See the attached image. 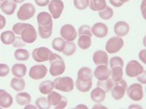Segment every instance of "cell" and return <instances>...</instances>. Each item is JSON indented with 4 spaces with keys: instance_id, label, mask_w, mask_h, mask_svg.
I'll return each mask as SVG.
<instances>
[{
    "instance_id": "obj_3",
    "label": "cell",
    "mask_w": 146,
    "mask_h": 109,
    "mask_svg": "<svg viewBox=\"0 0 146 109\" xmlns=\"http://www.w3.org/2000/svg\"><path fill=\"white\" fill-rule=\"evenodd\" d=\"M48 100L50 106H54L56 109L65 108L67 106V100L62 95L58 94L56 92L52 91L50 94H48Z\"/></svg>"
},
{
    "instance_id": "obj_42",
    "label": "cell",
    "mask_w": 146,
    "mask_h": 109,
    "mask_svg": "<svg viewBox=\"0 0 146 109\" xmlns=\"http://www.w3.org/2000/svg\"><path fill=\"white\" fill-rule=\"evenodd\" d=\"M78 35L80 36H83V35H86V36H92V32H91V28L88 25H83L78 28Z\"/></svg>"
},
{
    "instance_id": "obj_56",
    "label": "cell",
    "mask_w": 146,
    "mask_h": 109,
    "mask_svg": "<svg viewBox=\"0 0 146 109\" xmlns=\"http://www.w3.org/2000/svg\"><path fill=\"white\" fill-rule=\"evenodd\" d=\"M5 0H0V7H1V5H2V4L4 2H5Z\"/></svg>"
},
{
    "instance_id": "obj_49",
    "label": "cell",
    "mask_w": 146,
    "mask_h": 109,
    "mask_svg": "<svg viewBox=\"0 0 146 109\" xmlns=\"http://www.w3.org/2000/svg\"><path fill=\"white\" fill-rule=\"evenodd\" d=\"M6 26V19L2 15H0V30L3 29Z\"/></svg>"
},
{
    "instance_id": "obj_4",
    "label": "cell",
    "mask_w": 146,
    "mask_h": 109,
    "mask_svg": "<svg viewBox=\"0 0 146 109\" xmlns=\"http://www.w3.org/2000/svg\"><path fill=\"white\" fill-rule=\"evenodd\" d=\"M123 45H124V41L123 39L117 36H113L109 39L107 41L105 50L107 53L110 54H114V53H118L123 48Z\"/></svg>"
},
{
    "instance_id": "obj_28",
    "label": "cell",
    "mask_w": 146,
    "mask_h": 109,
    "mask_svg": "<svg viewBox=\"0 0 146 109\" xmlns=\"http://www.w3.org/2000/svg\"><path fill=\"white\" fill-rule=\"evenodd\" d=\"M15 100L19 106H24L31 102L32 97L27 93H20L15 95Z\"/></svg>"
},
{
    "instance_id": "obj_8",
    "label": "cell",
    "mask_w": 146,
    "mask_h": 109,
    "mask_svg": "<svg viewBox=\"0 0 146 109\" xmlns=\"http://www.w3.org/2000/svg\"><path fill=\"white\" fill-rule=\"evenodd\" d=\"M129 98L134 101H140L143 98V88L140 84L135 83L126 89Z\"/></svg>"
},
{
    "instance_id": "obj_25",
    "label": "cell",
    "mask_w": 146,
    "mask_h": 109,
    "mask_svg": "<svg viewBox=\"0 0 146 109\" xmlns=\"http://www.w3.org/2000/svg\"><path fill=\"white\" fill-rule=\"evenodd\" d=\"M0 39L2 43L5 45H10L13 44L15 39V33L12 31H6L1 33Z\"/></svg>"
},
{
    "instance_id": "obj_50",
    "label": "cell",
    "mask_w": 146,
    "mask_h": 109,
    "mask_svg": "<svg viewBox=\"0 0 146 109\" xmlns=\"http://www.w3.org/2000/svg\"><path fill=\"white\" fill-rule=\"evenodd\" d=\"M75 108H87L86 106H84L83 104H80V105H78V106H76Z\"/></svg>"
},
{
    "instance_id": "obj_38",
    "label": "cell",
    "mask_w": 146,
    "mask_h": 109,
    "mask_svg": "<svg viewBox=\"0 0 146 109\" xmlns=\"http://www.w3.org/2000/svg\"><path fill=\"white\" fill-rule=\"evenodd\" d=\"M36 107L39 109H49L50 108V105L48 102V99L45 97H40L35 101Z\"/></svg>"
},
{
    "instance_id": "obj_15",
    "label": "cell",
    "mask_w": 146,
    "mask_h": 109,
    "mask_svg": "<svg viewBox=\"0 0 146 109\" xmlns=\"http://www.w3.org/2000/svg\"><path fill=\"white\" fill-rule=\"evenodd\" d=\"M95 78L97 79L99 81L105 80L110 76L111 75V70H110L108 66L105 65H100L97 66L94 73Z\"/></svg>"
},
{
    "instance_id": "obj_1",
    "label": "cell",
    "mask_w": 146,
    "mask_h": 109,
    "mask_svg": "<svg viewBox=\"0 0 146 109\" xmlns=\"http://www.w3.org/2000/svg\"><path fill=\"white\" fill-rule=\"evenodd\" d=\"M48 61L50 62V64L49 72L51 76H58L64 73L66 70V65L63 58L60 55L56 53H52Z\"/></svg>"
},
{
    "instance_id": "obj_44",
    "label": "cell",
    "mask_w": 146,
    "mask_h": 109,
    "mask_svg": "<svg viewBox=\"0 0 146 109\" xmlns=\"http://www.w3.org/2000/svg\"><path fill=\"white\" fill-rule=\"evenodd\" d=\"M13 45L15 47H23L25 45V42H23L22 41L21 38H19V37L16 38L15 37V41L13 42Z\"/></svg>"
},
{
    "instance_id": "obj_16",
    "label": "cell",
    "mask_w": 146,
    "mask_h": 109,
    "mask_svg": "<svg viewBox=\"0 0 146 109\" xmlns=\"http://www.w3.org/2000/svg\"><path fill=\"white\" fill-rule=\"evenodd\" d=\"M129 25L125 21H118L114 26V33L119 37L126 36L129 32Z\"/></svg>"
},
{
    "instance_id": "obj_27",
    "label": "cell",
    "mask_w": 146,
    "mask_h": 109,
    "mask_svg": "<svg viewBox=\"0 0 146 109\" xmlns=\"http://www.w3.org/2000/svg\"><path fill=\"white\" fill-rule=\"evenodd\" d=\"M10 87L14 90L17 91V92H21L25 89L26 82L21 77L15 76V78L12 79L11 81H10Z\"/></svg>"
},
{
    "instance_id": "obj_51",
    "label": "cell",
    "mask_w": 146,
    "mask_h": 109,
    "mask_svg": "<svg viewBox=\"0 0 146 109\" xmlns=\"http://www.w3.org/2000/svg\"><path fill=\"white\" fill-rule=\"evenodd\" d=\"M107 108L106 107H105V106H99L98 104L97 105H96V106H94L93 108Z\"/></svg>"
},
{
    "instance_id": "obj_33",
    "label": "cell",
    "mask_w": 146,
    "mask_h": 109,
    "mask_svg": "<svg viewBox=\"0 0 146 109\" xmlns=\"http://www.w3.org/2000/svg\"><path fill=\"white\" fill-rule=\"evenodd\" d=\"M113 84H114V81L112 80V79L108 78V79L105 80L99 81L97 84H96V86H97V87H100L102 89H103L105 93H108V92L111 90Z\"/></svg>"
},
{
    "instance_id": "obj_35",
    "label": "cell",
    "mask_w": 146,
    "mask_h": 109,
    "mask_svg": "<svg viewBox=\"0 0 146 109\" xmlns=\"http://www.w3.org/2000/svg\"><path fill=\"white\" fill-rule=\"evenodd\" d=\"M77 47L73 41H66V45H65V47L64 49L63 53L66 56H72V54H75L76 52Z\"/></svg>"
},
{
    "instance_id": "obj_39",
    "label": "cell",
    "mask_w": 146,
    "mask_h": 109,
    "mask_svg": "<svg viewBox=\"0 0 146 109\" xmlns=\"http://www.w3.org/2000/svg\"><path fill=\"white\" fill-rule=\"evenodd\" d=\"M31 24L29 23H15V25L13 26V32L17 35H19L20 36L21 33L23 32V30L25 29L27 27L30 26Z\"/></svg>"
},
{
    "instance_id": "obj_47",
    "label": "cell",
    "mask_w": 146,
    "mask_h": 109,
    "mask_svg": "<svg viewBox=\"0 0 146 109\" xmlns=\"http://www.w3.org/2000/svg\"><path fill=\"white\" fill-rule=\"evenodd\" d=\"M146 50H142L139 53V58L143 61V63H145V58H146Z\"/></svg>"
},
{
    "instance_id": "obj_12",
    "label": "cell",
    "mask_w": 146,
    "mask_h": 109,
    "mask_svg": "<svg viewBox=\"0 0 146 109\" xmlns=\"http://www.w3.org/2000/svg\"><path fill=\"white\" fill-rule=\"evenodd\" d=\"M48 73V68L42 64H38L33 66L30 68L29 77L34 80H40L45 77Z\"/></svg>"
},
{
    "instance_id": "obj_52",
    "label": "cell",
    "mask_w": 146,
    "mask_h": 109,
    "mask_svg": "<svg viewBox=\"0 0 146 109\" xmlns=\"http://www.w3.org/2000/svg\"><path fill=\"white\" fill-rule=\"evenodd\" d=\"M36 106H32V105H27L25 107V108H36Z\"/></svg>"
},
{
    "instance_id": "obj_22",
    "label": "cell",
    "mask_w": 146,
    "mask_h": 109,
    "mask_svg": "<svg viewBox=\"0 0 146 109\" xmlns=\"http://www.w3.org/2000/svg\"><path fill=\"white\" fill-rule=\"evenodd\" d=\"M92 78H93V72L90 68L83 67L78 71V79L82 80V81H92Z\"/></svg>"
},
{
    "instance_id": "obj_32",
    "label": "cell",
    "mask_w": 146,
    "mask_h": 109,
    "mask_svg": "<svg viewBox=\"0 0 146 109\" xmlns=\"http://www.w3.org/2000/svg\"><path fill=\"white\" fill-rule=\"evenodd\" d=\"M14 57L17 60L27 61L29 58L30 54L28 50L25 49H17L14 53Z\"/></svg>"
},
{
    "instance_id": "obj_5",
    "label": "cell",
    "mask_w": 146,
    "mask_h": 109,
    "mask_svg": "<svg viewBox=\"0 0 146 109\" xmlns=\"http://www.w3.org/2000/svg\"><path fill=\"white\" fill-rule=\"evenodd\" d=\"M36 9L32 3H25L21 5L17 13V17L21 20H29L35 15Z\"/></svg>"
},
{
    "instance_id": "obj_54",
    "label": "cell",
    "mask_w": 146,
    "mask_h": 109,
    "mask_svg": "<svg viewBox=\"0 0 146 109\" xmlns=\"http://www.w3.org/2000/svg\"><path fill=\"white\" fill-rule=\"evenodd\" d=\"M119 1L121 2H122V3H123V4H124V3H126V2H129V0H119Z\"/></svg>"
},
{
    "instance_id": "obj_13",
    "label": "cell",
    "mask_w": 146,
    "mask_h": 109,
    "mask_svg": "<svg viewBox=\"0 0 146 109\" xmlns=\"http://www.w3.org/2000/svg\"><path fill=\"white\" fill-rule=\"evenodd\" d=\"M20 36L22 41L27 44L34 43L37 38V33H36V30L32 25L23 30L21 33Z\"/></svg>"
},
{
    "instance_id": "obj_19",
    "label": "cell",
    "mask_w": 146,
    "mask_h": 109,
    "mask_svg": "<svg viewBox=\"0 0 146 109\" xmlns=\"http://www.w3.org/2000/svg\"><path fill=\"white\" fill-rule=\"evenodd\" d=\"M106 98V93L100 87H96L91 91V98L92 100L97 103L103 102Z\"/></svg>"
},
{
    "instance_id": "obj_45",
    "label": "cell",
    "mask_w": 146,
    "mask_h": 109,
    "mask_svg": "<svg viewBox=\"0 0 146 109\" xmlns=\"http://www.w3.org/2000/svg\"><path fill=\"white\" fill-rule=\"evenodd\" d=\"M145 75H146V72H145V71H144L143 73H142L141 74H139V76H137V77L138 81L143 84H146V79H145L146 76Z\"/></svg>"
},
{
    "instance_id": "obj_23",
    "label": "cell",
    "mask_w": 146,
    "mask_h": 109,
    "mask_svg": "<svg viewBox=\"0 0 146 109\" xmlns=\"http://www.w3.org/2000/svg\"><path fill=\"white\" fill-rule=\"evenodd\" d=\"M27 66L22 63H15L12 66V74L16 77H24L27 74Z\"/></svg>"
},
{
    "instance_id": "obj_48",
    "label": "cell",
    "mask_w": 146,
    "mask_h": 109,
    "mask_svg": "<svg viewBox=\"0 0 146 109\" xmlns=\"http://www.w3.org/2000/svg\"><path fill=\"white\" fill-rule=\"evenodd\" d=\"M109 2L113 6L115 7H120L123 5L122 2H120L119 0H109Z\"/></svg>"
},
{
    "instance_id": "obj_26",
    "label": "cell",
    "mask_w": 146,
    "mask_h": 109,
    "mask_svg": "<svg viewBox=\"0 0 146 109\" xmlns=\"http://www.w3.org/2000/svg\"><path fill=\"white\" fill-rule=\"evenodd\" d=\"M53 89H54V82L50 80L42 81L39 85V91L43 95L50 94Z\"/></svg>"
},
{
    "instance_id": "obj_34",
    "label": "cell",
    "mask_w": 146,
    "mask_h": 109,
    "mask_svg": "<svg viewBox=\"0 0 146 109\" xmlns=\"http://www.w3.org/2000/svg\"><path fill=\"white\" fill-rule=\"evenodd\" d=\"M65 45H66V41L63 39L62 38L60 37H57L55 38L52 41V47L55 50H56L57 52L59 53H62L65 47Z\"/></svg>"
},
{
    "instance_id": "obj_17",
    "label": "cell",
    "mask_w": 146,
    "mask_h": 109,
    "mask_svg": "<svg viewBox=\"0 0 146 109\" xmlns=\"http://www.w3.org/2000/svg\"><path fill=\"white\" fill-rule=\"evenodd\" d=\"M108 54L105 51L103 50H97L93 54L94 63L96 66L100 65H105L108 66L109 59H108Z\"/></svg>"
},
{
    "instance_id": "obj_11",
    "label": "cell",
    "mask_w": 146,
    "mask_h": 109,
    "mask_svg": "<svg viewBox=\"0 0 146 109\" xmlns=\"http://www.w3.org/2000/svg\"><path fill=\"white\" fill-rule=\"evenodd\" d=\"M60 35L64 41H73L77 38L78 33L75 27L71 24H65L61 28Z\"/></svg>"
},
{
    "instance_id": "obj_37",
    "label": "cell",
    "mask_w": 146,
    "mask_h": 109,
    "mask_svg": "<svg viewBox=\"0 0 146 109\" xmlns=\"http://www.w3.org/2000/svg\"><path fill=\"white\" fill-rule=\"evenodd\" d=\"M114 15V12L111 7L107 6L105 9L99 11V16L105 20H108L111 19Z\"/></svg>"
},
{
    "instance_id": "obj_40",
    "label": "cell",
    "mask_w": 146,
    "mask_h": 109,
    "mask_svg": "<svg viewBox=\"0 0 146 109\" xmlns=\"http://www.w3.org/2000/svg\"><path fill=\"white\" fill-rule=\"evenodd\" d=\"M73 4L75 8L80 10H84L88 7V0H73Z\"/></svg>"
},
{
    "instance_id": "obj_36",
    "label": "cell",
    "mask_w": 146,
    "mask_h": 109,
    "mask_svg": "<svg viewBox=\"0 0 146 109\" xmlns=\"http://www.w3.org/2000/svg\"><path fill=\"white\" fill-rule=\"evenodd\" d=\"M123 68L120 66H116L111 68V75L112 80L114 82L121 80L123 77Z\"/></svg>"
},
{
    "instance_id": "obj_20",
    "label": "cell",
    "mask_w": 146,
    "mask_h": 109,
    "mask_svg": "<svg viewBox=\"0 0 146 109\" xmlns=\"http://www.w3.org/2000/svg\"><path fill=\"white\" fill-rule=\"evenodd\" d=\"M16 7V3H15L13 0H5L2 4L0 8L5 14L7 15H11L14 13Z\"/></svg>"
},
{
    "instance_id": "obj_24",
    "label": "cell",
    "mask_w": 146,
    "mask_h": 109,
    "mask_svg": "<svg viewBox=\"0 0 146 109\" xmlns=\"http://www.w3.org/2000/svg\"><path fill=\"white\" fill-rule=\"evenodd\" d=\"M53 32V23L47 26H38V33L40 38L43 39H49L52 35Z\"/></svg>"
},
{
    "instance_id": "obj_43",
    "label": "cell",
    "mask_w": 146,
    "mask_h": 109,
    "mask_svg": "<svg viewBox=\"0 0 146 109\" xmlns=\"http://www.w3.org/2000/svg\"><path fill=\"white\" fill-rule=\"evenodd\" d=\"M10 73V68L5 63H0V77L7 76Z\"/></svg>"
},
{
    "instance_id": "obj_30",
    "label": "cell",
    "mask_w": 146,
    "mask_h": 109,
    "mask_svg": "<svg viewBox=\"0 0 146 109\" xmlns=\"http://www.w3.org/2000/svg\"><path fill=\"white\" fill-rule=\"evenodd\" d=\"M75 86L77 89L81 93H86L92 87V81H82L77 79Z\"/></svg>"
},
{
    "instance_id": "obj_31",
    "label": "cell",
    "mask_w": 146,
    "mask_h": 109,
    "mask_svg": "<svg viewBox=\"0 0 146 109\" xmlns=\"http://www.w3.org/2000/svg\"><path fill=\"white\" fill-rule=\"evenodd\" d=\"M78 45L81 50H87L91 46V37L88 36H80L78 41Z\"/></svg>"
},
{
    "instance_id": "obj_21",
    "label": "cell",
    "mask_w": 146,
    "mask_h": 109,
    "mask_svg": "<svg viewBox=\"0 0 146 109\" xmlns=\"http://www.w3.org/2000/svg\"><path fill=\"white\" fill-rule=\"evenodd\" d=\"M38 26H47L53 23V18L50 13L47 12H41L36 16Z\"/></svg>"
},
{
    "instance_id": "obj_29",
    "label": "cell",
    "mask_w": 146,
    "mask_h": 109,
    "mask_svg": "<svg viewBox=\"0 0 146 109\" xmlns=\"http://www.w3.org/2000/svg\"><path fill=\"white\" fill-rule=\"evenodd\" d=\"M88 7L93 11H100L108 6L106 0H88Z\"/></svg>"
},
{
    "instance_id": "obj_53",
    "label": "cell",
    "mask_w": 146,
    "mask_h": 109,
    "mask_svg": "<svg viewBox=\"0 0 146 109\" xmlns=\"http://www.w3.org/2000/svg\"><path fill=\"white\" fill-rule=\"evenodd\" d=\"M13 1L16 4H21V3H23L25 0H13Z\"/></svg>"
},
{
    "instance_id": "obj_10",
    "label": "cell",
    "mask_w": 146,
    "mask_h": 109,
    "mask_svg": "<svg viewBox=\"0 0 146 109\" xmlns=\"http://www.w3.org/2000/svg\"><path fill=\"white\" fill-rule=\"evenodd\" d=\"M64 5L62 0H51L48 4V10L53 19H58L63 12Z\"/></svg>"
},
{
    "instance_id": "obj_14",
    "label": "cell",
    "mask_w": 146,
    "mask_h": 109,
    "mask_svg": "<svg viewBox=\"0 0 146 109\" xmlns=\"http://www.w3.org/2000/svg\"><path fill=\"white\" fill-rule=\"evenodd\" d=\"M92 34L97 38H105L108 33V27L103 23H96L91 27Z\"/></svg>"
},
{
    "instance_id": "obj_6",
    "label": "cell",
    "mask_w": 146,
    "mask_h": 109,
    "mask_svg": "<svg viewBox=\"0 0 146 109\" xmlns=\"http://www.w3.org/2000/svg\"><path fill=\"white\" fill-rule=\"evenodd\" d=\"M52 53H53L48 48L41 47L35 48V50H33L32 55L35 61L37 63H43L49 60Z\"/></svg>"
},
{
    "instance_id": "obj_46",
    "label": "cell",
    "mask_w": 146,
    "mask_h": 109,
    "mask_svg": "<svg viewBox=\"0 0 146 109\" xmlns=\"http://www.w3.org/2000/svg\"><path fill=\"white\" fill-rule=\"evenodd\" d=\"M35 3L40 7H45L49 4L50 0H35Z\"/></svg>"
},
{
    "instance_id": "obj_41",
    "label": "cell",
    "mask_w": 146,
    "mask_h": 109,
    "mask_svg": "<svg viewBox=\"0 0 146 109\" xmlns=\"http://www.w3.org/2000/svg\"><path fill=\"white\" fill-rule=\"evenodd\" d=\"M123 60L121 57L115 56L111 58V59L110 60V68H113V67H116V66H120V67H123Z\"/></svg>"
},
{
    "instance_id": "obj_9",
    "label": "cell",
    "mask_w": 146,
    "mask_h": 109,
    "mask_svg": "<svg viewBox=\"0 0 146 109\" xmlns=\"http://www.w3.org/2000/svg\"><path fill=\"white\" fill-rule=\"evenodd\" d=\"M144 68L140 63L135 60H130L126 67V74L129 77H137L144 71Z\"/></svg>"
},
{
    "instance_id": "obj_7",
    "label": "cell",
    "mask_w": 146,
    "mask_h": 109,
    "mask_svg": "<svg viewBox=\"0 0 146 109\" xmlns=\"http://www.w3.org/2000/svg\"><path fill=\"white\" fill-rule=\"evenodd\" d=\"M128 86L126 81L121 79L118 81H115L111 89V94L113 98L116 100H121L124 97Z\"/></svg>"
},
{
    "instance_id": "obj_18",
    "label": "cell",
    "mask_w": 146,
    "mask_h": 109,
    "mask_svg": "<svg viewBox=\"0 0 146 109\" xmlns=\"http://www.w3.org/2000/svg\"><path fill=\"white\" fill-rule=\"evenodd\" d=\"M13 103V99L11 95L4 89H0V107L8 108Z\"/></svg>"
},
{
    "instance_id": "obj_55",
    "label": "cell",
    "mask_w": 146,
    "mask_h": 109,
    "mask_svg": "<svg viewBox=\"0 0 146 109\" xmlns=\"http://www.w3.org/2000/svg\"><path fill=\"white\" fill-rule=\"evenodd\" d=\"M129 108H142L141 106H131Z\"/></svg>"
},
{
    "instance_id": "obj_2",
    "label": "cell",
    "mask_w": 146,
    "mask_h": 109,
    "mask_svg": "<svg viewBox=\"0 0 146 109\" xmlns=\"http://www.w3.org/2000/svg\"><path fill=\"white\" fill-rule=\"evenodd\" d=\"M53 82H54L55 89L64 93H70L75 88L74 81L70 76L58 77L55 79Z\"/></svg>"
}]
</instances>
